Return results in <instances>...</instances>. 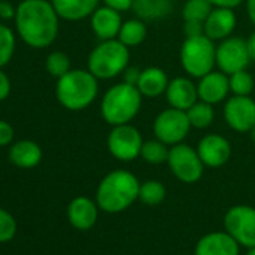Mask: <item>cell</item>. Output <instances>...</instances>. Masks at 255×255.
Masks as SVG:
<instances>
[{
    "label": "cell",
    "mask_w": 255,
    "mask_h": 255,
    "mask_svg": "<svg viewBox=\"0 0 255 255\" xmlns=\"http://www.w3.org/2000/svg\"><path fill=\"white\" fill-rule=\"evenodd\" d=\"M59 21L50 0H23L15 12V30L20 39L36 50L53 45L59 35Z\"/></svg>",
    "instance_id": "1"
},
{
    "label": "cell",
    "mask_w": 255,
    "mask_h": 255,
    "mask_svg": "<svg viewBox=\"0 0 255 255\" xmlns=\"http://www.w3.org/2000/svg\"><path fill=\"white\" fill-rule=\"evenodd\" d=\"M138 179L128 170H113L104 176L96 189V203L107 213H120L129 209L140 192Z\"/></svg>",
    "instance_id": "2"
},
{
    "label": "cell",
    "mask_w": 255,
    "mask_h": 255,
    "mask_svg": "<svg viewBox=\"0 0 255 255\" xmlns=\"http://www.w3.org/2000/svg\"><path fill=\"white\" fill-rule=\"evenodd\" d=\"M99 80L89 69H71L57 80L56 98L69 111H81L90 107L99 93Z\"/></svg>",
    "instance_id": "3"
},
{
    "label": "cell",
    "mask_w": 255,
    "mask_h": 255,
    "mask_svg": "<svg viewBox=\"0 0 255 255\" xmlns=\"http://www.w3.org/2000/svg\"><path fill=\"white\" fill-rule=\"evenodd\" d=\"M141 104L143 95L138 87L122 81L111 86L102 96L101 116L111 126L131 123L140 113Z\"/></svg>",
    "instance_id": "4"
},
{
    "label": "cell",
    "mask_w": 255,
    "mask_h": 255,
    "mask_svg": "<svg viewBox=\"0 0 255 255\" xmlns=\"http://www.w3.org/2000/svg\"><path fill=\"white\" fill-rule=\"evenodd\" d=\"M131 53L117 38L101 41L89 54L87 69L98 80H111L125 72L129 66Z\"/></svg>",
    "instance_id": "5"
},
{
    "label": "cell",
    "mask_w": 255,
    "mask_h": 255,
    "mask_svg": "<svg viewBox=\"0 0 255 255\" xmlns=\"http://www.w3.org/2000/svg\"><path fill=\"white\" fill-rule=\"evenodd\" d=\"M180 63L183 71L192 78H201L216 66L215 41L206 35L185 38L180 47Z\"/></svg>",
    "instance_id": "6"
},
{
    "label": "cell",
    "mask_w": 255,
    "mask_h": 255,
    "mask_svg": "<svg viewBox=\"0 0 255 255\" xmlns=\"http://www.w3.org/2000/svg\"><path fill=\"white\" fill-rule=\"evenodd\" d=\"M191 123L186 111L177 108H165L162 110L153 120V135L161 140L167 146H176L183 143L191 131Z\"/></svg>",
    "instance_id": "7"
},
{
    "label": "cell",
    "mask_w": 255,
    "mask_h": 255,
    "mask_svg": "<svg viewBox=\"0 0 255 255\" xmlns=\"http://www.w3.org/2000/svg\"><path fill=\"white\" fill-rule=\"evenodd\" d=\"M143 135L131 123L113 126L108 134L107 146L108 152L122 162H131L141 155L143 149Z\"/></svg>",
    "instance_id": "8"
},
{
    "label": "cell",
    "mask_w": 255,
    "mask_h": 255,
    "mask_svg": "<svg viewBox=\"0 0 255 255\" xmlns=\"http://www.w3.org/2000/svg\"><path fill=\"white\" fill-rule=\"evenodd\" d=\"M167 164L171 173L174 174V177L182 183H188V185L198 182L203 177L204 167H206L197 149L185 143H179L170 147Z\"/></svg>",
    "instance_id": "9"
},
{
    "label": "cell",
    "mask_w": 255,
    "mask_h": 255,
    "mask_svg": "<svg viewBox=\"0 0 255 255\" xmlns=\"http://www.w3.org/2000/svg\"><path fill=\"white\" fill-rule=\"evenodd\" d=\"M225 231L243 248L255 246V207L237 204L224 216Z\"/></svg>",
    "instance_id": "10"
},
{
    "label": "cell",
    "mask_w": 255,
    "mask_h": 255,
    "mask_svg": "<svg viewBox=\"0 0 255 255\" xmlns=\"http://www.w3.org/2000/svg\"><path fill=\"white\" fill-rule=\"evenodd\" d=\"M249 62L251 57L245 39L231 35L216 45V66L224 74L231 75L237 71H243L248 68Z\"/></svg>",
    "instance_id": "11"
},
{
    "label": "cell",
    "mask_w": 255,
    "mask_h": 255,
    "mask_svg": "<svg viewBox=\"0 0 255 255\" xmlns=\"http://www.w3.org/2000/svg\"><path fill=\"white\" fill-rule=\"evenodd\" d=\"M224 120L233 131L248 134L255 126V101L251 96L233 95L225 101Z\"/></svg>",
    "instance_id": "12"
},
{
    "label": "cell",
    "mask_w": 255,
    "mask_h": 255,
    "mask_svg": "<svg viewBox=\"0 0 255 255\" xmlns=\"http://www.w3.org/2000/svg\"><path fill=\"white\" fill-rule=\"evenodd\" d=\"M197 152L206 167L218 168L230 161L231 144L225 137L219 134H207L198 141Z\"/></svg>",
    "instance_id": "13"
},
{
    "label": "cell",
    "mask_w": 255,
    "mask_h": 255,
    "mask_svg": "<svg viewBox=\"0 0 255 255\" xmlns=\"http://www.w3.org/2000/svg\"><path fill=\"white\" fill-rule=\"evenodd\" d=\"M197 90H198V99L209 102L212 105L219 104L222 101L228 99L230 90V77L224 74L222 71H212L206 74L204 77L198 78Z\"/></svg>",
    "instance_id": "14"
},
{
    "label": "cell",
    "mask_w": 255,
    "mask_h": 255,
    "mask_svg": "<svg viewBox=\"0 0 255 255\" xmlns=\"http://www.w3.org/2000/svg\"><path fill=\"white\" fill-rule=\"evenodd\" d=\"M237 26V17L234 9L213 6L212 12L204 21V35L212 41H224L230 38Z\"/></svg>",
    "instance_id": "15"
},
{
    "label": "cell",
    "mask_w": 255,
    "mask_h": 255,
    "mask_svg": "<svg viewBox=\"0 0 255 255\" xmlns=\"http://www.w3.org/2000/svg\"><path fill=\"white\" fill-rule=\"evenodd\" d=\"M194 255H240V245L227 231H212L197 242Z\"/></svg>",
    "instance_id": "16"
},
{
    "label": "cell",
    "mask_w": 255,
    "mask_h": 255,
    "mask_svg": "<svg viewBox=\"0 0 255 255\" xmlns=\"http://www.w3.org/2000/svg\"><path fill=\"white\" fill-rule=\"evenodd\" d=\"M123 24L122 12L105 5L99 6L90 17V27L99 41L116 39Z\"/></svg>",
    "instance_id": "17"
},
{
    "label": "cell",
    "mask_w": 255,
    "mask_h": 255,
    "mask_svg": "<svg viewBox=\"0 0 255 255\" xmlns=\"http://www.w3.org/2000/svg\"><path fill=\"white\" fill-rule=\"evenodd\" d=\"M165 98L170 107L186 111L198 101L197 84L188 77H176L170 80L165 90Z\"/></svg>",
    "instance_id": "18"
},
{
    "label": "cell",
    "mask_w": 255,
    "mask_h": 255,
    "mask_svg": "<svg viewBox=\"0 0 255 255\" xmlns=\"http://www.w3.org/2000/svg\"><path fill=\"white\" fill-rule=\"evenodd\" d=\"M99 206L89 197H75L68 206V219L77 230H90L98 221Z\"/></svg>",
    "instance_id": "19"
},
{
    "label": "cell",
    "mask_w": 255,
    "mask_h": 255,
    "mask_svg": "<svg viewBox=\"0 0 255 255\" xmlns=\"http://www.w3.org/2000/svg\"><path fill=\"white\" fill-rule=\"evenodd\" d=\"M57 15L66 21H81L92 17L101 0H50Z\"/></svg>",
    "instance_id": "20"
},
{
    "label": "cell",
    "mask_w": 255,
    "mask_h": 255,
    "mask_svg": "<svg viewBox=\"0 0 255 255\" xmlns=\"http://www.w3.org/2000/svg\"><path fill=\"white\" fill-rule=\"evenodd\" d=\"M168 75L164 69L158 66H149L146 69H141V75L138 80V90L143 95V98H158L161 95H165V90L168 87Z\"/></svg>",
    "instance_id": "21"
},
{
    "label": "cell",
    "mask_w": 255,
    "mask_h": 255,
    "mask_svg": "<svg viewBox=\"0 0 255 255\" xmlns=\"http://www.w3.org/2000/svg\"><path fill=\"white\" fill-rule=\"evenodd\" d=\"M9 159L20 168H33L42 161V149L36 141L20 140L11 146Z\"/></svg>",
    "instance_id": "22"
},
{
    "label": "cell",
    "mask_w": 255,
    "mask_h": 255,
    "mask_svg": "<svg viewBox=\"0 0 255 255\" xmlns=\"http://www.w3.org/2000/svg\"><path fill=\"white\" fill-rule=\"evenodd\" d=\"M132 9L135 15L147 21L167 18L174 9V0H134Z\"/></svg>",
    "instance_id": "23"
},
{
    "label": "cell",
    "mask_w": 255,
    "mask_h": 255,
    "mask_svg": "<svg viewBox=\"0 0 255 255\" xmlns=\"http://www.w3.org/2000/svg\"><path fill=\"white\" fill-rule=\"evenodd\" d=\"M146 36H147L146 21L137 17V18H131V20L123 21L117 39L122 44H125L128 48H132V47L143 44L146 41Z\"/></svg>",
    "instance_id": "24"
},
{
    "label": "cell",
    "mask_w": 255,
    "mask_h": 255,
    "mask_svg": "<svg viewBox=\"0 0 255 255\" xmlns=\"http://www.w3.org/2000/svg\"><path fill=\"white\" fill-rule=\"evenodd\" d=\"M189 123L195 129H206L215 120V110L213 105L204 101H197L191 108L186 110Z\"/></svg>",
    "instance_id": "25"
},
{
    "label": "cell",
    "mask_w": 255,
    "mask_h": 255,
    "mask_svg": "<svg viewBox=\"0 0 255 255\" xmlns=\"http://www.w3.org/2000/svg\"><path fill=\"white\" fill-rule=\"evenodd\" d=\"M168 153H170V146H167L161 140L155 138V140H147L143 143L140 156L152 165H159V164L167 162Z\"/></svg>",
    "instance_id": "26"
},
{
    "label": "cell",
    "mask_w": 255,
    "mask_h": 255,
    "mask_svg": "<svg viewBox=\"0 0 255 255\" xmlns=\"http://www.w3.org/2000/svg\"><path fill=\"white\" fill-rule=\"evenodd\" d=\"M17 47L15 32L6 24L0 23V69H3L14 57Z\"/></svg>",
    "instance_id": "27"
},
{
    "label": "cell",
    "mask_w": 255,
    "mask_h": 255,
    "mask_svg": "<svg viewBox=\"0 0 255 255\" xmlns=\"http://www.w3.org/2000/svg\"><path fill=\"white\" fill-rule=\"evenodd\" d=\"M167 197V189L159 180H147L140 185L138 200L147 206H158Z\"/></svg>",
    "instance_id": "28"
},
{
    "label": "cell",
    "mask_w": 255,
    "mask_h": 255,
    "mask_svg": "<svg viewBox=\"0 0 255 255\" xmlns=\"http://www.w3.org/2000/svg\"><path fill=\"white\" fill-rule=\"evenodd\" d=\"M212 9H213V5L209 0H186L182 9V17H183V21L204 23L209 14L212 12Z\"/></svg>",
    "instance_id": "29"
},
{
    "label": "cell",
    "mask_w": 255,
    "mask_h": 255,
    "mask_svg": "<svg viewBox=\"0 0 255 255\" xmlns=\"http://www.w3.org/2000/svg\"><path fill=\"white\" fill-rule=\"evenodd\" d=\"M45 68H47L48 74H50L51 77L57 78V80L72 69V68H71V59H69V56H68L66 53H63V51H51V53L47 56Z\"/></svg>",
    "instance_id": "30"
},
{
    "label": "cell",
    "mask_w": 255,
    "mask_h": 255,
    "mask_svg": "<svg viewBox=\"0 0 255 255\" xmlns=\"http://www.w3.org/2000/svg\"><path fill=\"white\" fill-rule=\"evenodd\" d=\"M228 77H230V90L233 92V95L251 96L255 87V81H254V77L246 69L237 71Z\"/></svg>",
    "instance_id": "31"
},
{
    "label": "cell",
    "mask_w": 255,
    "mask_h": 255,
    "mask_svg": "<svg viewBox=\"0 0 255 255\" xmlns=\"http://www.w3.org/2000/svg\"><path fill=\"white\" fill-rule=\"evenodd\" d=\"M17 224L9 212L0 209V243L8 242L15 236Z\"/></svg>",
    "instance_id": "32"
},
{
    "label": "cell",
    "mask_w": 255,
    "mask_h": 255,
    "mask_svg": "<svg viewBox=\"0 0 255 255\" xmlns=\"http://www.w3.org/2000/svg\"><path fill=\"white\" fill-rule=\"evenodd\" d=\"M14 140V128L6 120L0 119V147L9 146Z\"/></svg>",
    "instance_id": "33"
},
{
    "label": "cell",
    "mask_w": 255,
    "mask_h": 255,
    "mask_svg": "<svg viewBox=\"0 0 255 255\" xmlns=\"http://www.w3.org/2000/svg\"><path fill=\"white\" fill-rule=\"evenodd\" d=\"M101 3L111 9H116L119 12H126V11L132 9L134 0H101Z\"/></svg>",
    "instance_id": "34"
},
{
    "label": "cell",
    "mask_w": 255,
    "mask_h": 255,
    "mask_svg": "<svg viewBox=\"0 0 255 255\" xmlns=\"http://www.w3.org/2000/svg\"><path fill=\"white\" fill-rule=\"evenodd\" d=\"M183 32L186 38H195L204 35V23L200 21H185Z\"/></svg>",
    "instance_id": "35"
},
{
    "label": "cell",
    "mask_w": 255,
    "mask_h": 255,
    "mask_svg": "<svg viewBox=\"0 0 255 255\" xmlns=\"http://www.w3.org/2000/svg\"><path fill=\"white\" fill-rule=\"evenodd\" d=\"M11 89H12V84H11L8 74L3 69H0V102L8 99V96L11 95Z\"/></svg>",
    "instance_id": "36"
},
{
    "label": "cell",
    "mask_w": 255,
    "mask_h": 255,
    "mask_svg": "<svg viewBox=\"0 0 255 255\" xmlns=\"http://www.w3.org/2000/svg\"><path fill=\"white\" fill-rule=\"evenodd\" d=\"M17 8L12 6L6 0H0V18L2 20H14Z\"/></svg>",
    "instance_id": "37"
},
{
    "label": "cell",
    "mask_w": 255,
    "mask_h": 255,
    "mask_svg": "<svg viewBox=\"0 0 255 255\" xmlns=\"http://www.w3.org/2000/svg\"><path fill=\"white\" fill-rule=\"evenodd\" d=\"M140 75H141V69L138 68H129L128 66L123 72V81L128 83V84H132V86H137L138 84V80H140Z\"/></svg>",
    "instance_id": "38"
},
{
    "label": "cell",
    "mask_w": 255,
    "mask_h": 255,
    "mask_svg": "<svg viewBox=\"0 0 255 255\" xmlns=\"http://www.w3.org/2000/svg\"><path fill=\"white\" fill-rule=\"evenodd\" d=\"M209 2L213 5V6H221V8H237L239 5H242L245 0H209Z\"/></svg>",
    "instance_id": "39"
},
{
    "label": "cell",
    "mask_w": 255,
    "mask_h": 255,
    "mask_svg": "<svg viewBox=\"0 0 255 255\" xmlns=\"http://www.w3.org/2000/svg\"><path fill=\"white\" fill-rule=\"evenodd\" d=\"M246 41V48H248V53H249V57H251V62H255V30L248 36Z\"/></svg>",
    "instance_id": "40"
},
{
    "label": "cell",
    "mask_w": 255,
    "mask_h": 255,
    "mask_svg": "<svg viewBox=\"0 0 255 255\" xmlns=\"http://www.w3.org/2000/svg\"><path fill=\"white\" fill-rule=\"evenodd\" d=\"M246 2V14L249 21L255 26V0H245Z\"/></svg>",
    "instance_id": "41"
},
{
    "label": "cell",
    "mask_w": 255,
    "mask_h": 255,
    "mask_svg": "<svg viewBox=\"0 0 255 255\" xmlns=\"http://www.w3.org/2000/svg\"><path fill=\"white\" fill-rule=\"evenodd\" d=\"M248 134H249V137H251V140H252V141L255 143V126L252 128V129H251V131H249Z\"/></svg>",
    "instance_id": "42"
},
{
    "label": "cell",
    "mask_w": 255,
    "mask_h": 255,
    "mask_svg": "<svg viewBox=\"0 0 255 255\" xmlns=\"http://www.w3.org/2000/svg\"><path fill=\"white\" fill-rule=\"evenodd\" d=\"M245 255H255V246L254 248H248V251H246Z\"/></svg>",
    "instance_id": "43"
}]
</instances>
